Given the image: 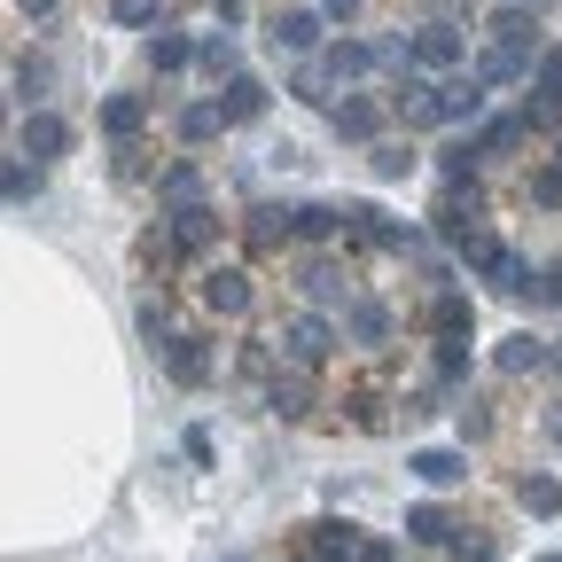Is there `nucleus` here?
<instances>
[{
	"label": "nucleus",
	"mask_w": 562,
	"mask_h": 562,
	"mask_svg": "<svg viewBox=\"0 0 562 562\" xmlns=\"http://www.w3.org/2000/svg\"><path fill=\"white\" fill-rule=\"evenodd\" d=\"M180 297H188L203 321H220V328L258 321V266H250V258H203V266L188 273Z\"/></svg>",
	"instance_id": "obj_1"
},
{
	"label": "nucleus",
	"mask_w": 562,
	"mask_h": 562,
	"mask_svg": "<svg viewBox=\"0 0 562 562\" xmlns=\"http://www.w3.org/2000/svg\"><path fill=\"white\" fill-rule=\"evenodd\" d=\"M453 250V266L469 273V281H484V290L492 297H531V258L516 250V243H501V235H492V227H476V235H461V243H446Z\"/></svg>",
	"instance_id": "obj_2"
},
{
	"label": "nucleus",
	"mask_w": 562,
	"mask_h": 562,
	"mask_svg": "<svg viewBox=\"0 0 562 562\" xmlns=\"http://www.w3.org/2000/svg\"><path fill=\"white\" fill-rule=\"evenodd\" d=\"M336 321H344V344H351V351H368V360H383V351H391V344H406V328H414V313H406V305H391L375 281H360V290L336 305Z\"/></svg>",
	"instance_id": "obj_3"
},
{
	"label": "nucleus",
	"mask_w": 562,
	"mask_h": 562,
	"mask_svg": "<svg viewBox=\"0 0 562 562\" xmlns=\"http://www.w3.org/2000/svg\"><path fill=\"white\" fill-rule=\"evenodd\" d=\"M351 290H360V281H351V250L344 243H297L290 250V297L297 305H344Z\"/></svg>",
	"instance_id": "obj_4"
},
{
	"label": "nucleus",
	"mask_w": 562,
	"mask_h": 562,
	"mask_svg": "<svg viewBox=\"0 0 562 562\" xmlns=\"http://www.w3.org/2000/svg\"><path fill=\"white\" fill-rule=\"evenodd\" d=\"M266 336H273V351L290 368H328L336 351H344V321L328 313V305H297V313H281V321H266Z\"/></svg>",
	"instance_id": "obj_5"
},
{
	"label": "nucleus",
	"mask_w": 562,
	"mask_h": 562,
	"mask_svg": "<svg viewBox=\"0 0 562 562\" xmlns=\"http://www.w3.org/2000/svg\"><path fill=\"white\" fill-rule=\"evenodd\" d=\"M157 360H165L172 391H211V383H220V336H211V321L195 313V321H180V336L157 351Z\"/></svg>",
	"instance_id": "obj_6"
},
{
	"label": "nucleus",
	"mask_w": 562,
	"mask_h": 562,
	"mask_svg": "<svg viewBox=\"0 0 562 562\" xmlns=\"http://www.w3.org/2000/svg\"><path fill=\"white\" fill-rule=\"evenodd\" d=\"M321 375H328V368H290V360H281V368L258 383V406H266L273 422H305V430H313V422H321V406H328Z\"/></svg>",
	"instance_id": "obj_7"
},
{
	"label": "nucleus",
	"mask_w": 562,
	"mask_h": 562,
	"mask_svg": "<svg viewBox=\"0 0 562 562\" xmlns=\"http://www.w3.org/2000/svg\"><path fill=\"white\" fill-rule=\"evenodd\" d=\"M188 273H195V266H188V250H180L172 220L157 211V220L133 235V281H140V290H149V281H157V290H188Z\"/></svg>",
	"instance_id": "obj_8"
},
{
	"label": "nucleus",
	"mask_w": 562,
	"mask_h": 562,
	"mask_svg": "<svg viewBox=\"0 0 562 562\" xmlns=\"http://www.w3.org/2000/svg\"><path fill=\"white\" fill-rule=\"evenodd\" d=\"M484 220H492L484 172H469V180H438V195H430V235H438V243H461V235H476Z\"/></svg>",
	"instance_id": "obj_9"
},
{
	"label": "nucleus",
	"mask_w": 562,
	"mask_h": 562,
	"mask_svg": "<svg viewBox=\"0 0 562 562\" xmlns=\"http://www.w3.org/2000/svg\"><path fill=\"white\" fill-rule=\"evenodd\" d=\"M414 336H430V344H476V297L461 290V281H446V290H422Z\"/></svg>",
	"instance_id": "obj_10"
},
{
	"label": "nucleus",
	"mask_w": 562,
	"mask_h": 562,
	"mask_svg": "<svg viewBox=\"0 0 562 562\" xmlns=\"http://www.w3.org/2000/svg\"><path fill=\"white\" fill-rule=\"evenodd\" d=\"M235 243H243L250 266L290 258V250H297V203H250L243 220H235Z\"/></svg>",
	"instance_id": "obj_11"
},
{
	"label": "nucleus",
	"mask_w": 562,
	"mask_h": 562,
	"mask_svg": "<svg viewBox=\"0 0 562 562\" xmlns=\"http://www.w3.org/2000/svg\"><path fill=\"white\" fill-rule=\"evenodd\" d=\"M406 63L430 70V79H453V70H469L476 55H469V32H461L453 16H430V24L406 32Z\"/></svg>",
	"instance_id": "obj_12"
},
{
	"label": "nucleus",
	"mask_w": 562,
	"mask_h": 562,
	"mask_svg": "<svg viewBox=\"0 0 562 562\" xmlns=\"http://www.w3.org/2000/svg\"><path fill=\"white\" fill-rule=\"evenodd\" d=\"M391 125H398L391 117V94H344V102H328V133L344 140V149H375Z\"/></svg>",
	"instance_id": "obj_13"
},
{
	"label": "nucleus",
	"mask_w": 562,
	"mask_h": 562,
	"mask_svg": "<svg viewBox=\"0 0 562 562\" xmlns=\"http://www.w3.org/2000/svg\"><path fill=\"white\" fill-rule=\"evenodd\" d=\"M165 220H172V235H180V250H188V266H203V258H220L227 243H235V220H227V211L220 203H188V211H165Z\"/></svg>",
	"instance_id": "obj_14"
},
{
	"label": "nucleus",
	"mask_w": 562,
	"mask_h": 562,
	"mask_svg": "<svg viewBox=\"0 0 562 562\" xmlns=\"http://www.w3.org/2000/svg\"><path fill=\"white\" fill-rule=\"evenodd\" d=\"M266 40H273V55H321L328 47V16L305 9V0H290V9L266 16Z\"/></svg>",
	"instance_id": "obj_15"
},
{
	"label": "nucleus",
	"mask_w": 562,
	"mask_h": 562,
	"mask_svg": "<svg viewBox=\"0 0 562 562\" xmlns=\"http://www.w3.org/2000/svg\"><path fill=\"white\" fill-rule=\"evenodd\" d=\"M484 47H508V55H547V32H539V16L524 9V0H501V9L484 16Z\"/></svg>",
	"instance_id": "obj_16"
},
{
	"label": "nucleus",
	"mask_w": 562,
	"mask_h": 562,
	"mask_svg": "<svg viewBox=\"0 0 562 562\" xmlns=\"http://www.w3.org/2000/svg\"><path fill=\"white\" fill-rule=\"evenodd\" d=\"M321 70L336 87H360V79H375V70H391V55H383V40H328L321 47Z\"/></svg>",
	"instance_id": "obj_17"
},
{
	"label": "nucleus",
	"mask_w": 562,
	"mask_h": 562,
	"mask_svg": "<svg viewBox=\"0 0 562 562\" xmlns=\"http://www.w3.org/2000/svg\"><path fill=\"white\" fill-rule=\"evenodd\" d=\"M297 547H305V554H321V562H360L368 531L351 524V516H313V524H297Z\"/></svg>",
	"instance_id": "obj_18"
},
{
	"label": "nucleus",
	"mask_w": 562,
	"mask_h": 562,
	"mask_svg": "<svg viewBox=\"0 0 562 562\" xmlns=\"http://www.w3.org/2000/svg\"><path fill=\"white\" fill-rule=\"evenodd\" d=\"M70 117L63 110H24V125H16V149L24 157H40V165H55V157H70Z\"/></svg>",
	"instance_id": "obj_19"
},
{
	"label": "nucleus",
	"mask_w": 562,
	"mask_h": 562,
	"mask_svg": "<svg viewBox=\"0 0 562 562\" xmlns=\"http://www.w3.org/2000/svg\"><path fill=\"white\" fill-rule=\"evenodd\" d=\"M149 195H157V211H188V203H203L211 188H203V165H195V157H165V172L149 180Z\"/></svg>",
	"instance_id": "obj_20"
},
{
	"label": "nucleus",
	"mask_w": 562,
	"mask_h": 562,
	"mask_svg": "<svg viewBox=\"0 0 562 562\" xmlns=\"http://www.w3.org/2000/svg\"><path fill=\"white\" fill-rule=\"evenodd\" d=\"M476 149H484V172H492V165H508L516 149H531V125H524V110L476 117Z\"/></svg>",
	"instance_id": "obj_21"
},
{
	"label": "nucleus",
	"mask_w": 562,
	"mask_h": 562,
	"mask_svg": "<svg viewBox=\"0 0 562 562\" xmlns=\"http://www.w3.org/2000/svg\"><path fill=\"white\" fill-rule=\"evenodd\" d=\"M406 469L430 484V492H453V484H469V446H414Z\"/></svg>",
	"instance_id": "obj_22"
},
{
	"label": "nucleus",
	"mask_w": 562,
	"mask_h": 562,
	"mask_svg": "<svg viewBox=\"0 0 562 562\" xmlns=\"http://www.w3.org/2000/svg\"><path fill=\"white\" fill-rule=\"evenodd\" d=\"M492 375H501V383H524V375H547V336H531V328H516V336H501V351H492Z\"/></svg>",
	"instance_id": "obj_23"
},
{
	"label": "nucleus",
	"mask_w": 562,
	"mask_h": 562,
	"mask_svg": "<svg viewBox=\"0 0 562 562\" xmlns=\"http://www.w3.org/2000/svg\"><path fill=\"white\" fill-rule=\"evenodd\" d=\"M165 172V157L149 149V133H133V140H110V180L117 188H149Z\"/></svg>",
	"instance_id": "obj_24"
},
{
	"label": "nucleus",
	"mask_w": 562,
	"mask_h": 562,
	"mask_svg": "<svg viewBox=\"0 0 562 562\" xmlns=\"http://www.w3.org/2000/svg\"><path fill=\"white\" fill-rule=\"evenodd\" d=\"M211 102H220L227 125H258V117H266V79H258V70H235V79L211 94Z\"/></svg>",
	"instance_id": "obj_25"
},
{
	"label": "nucleus",
	"mask_w": 562,
	"mask_h": 562,
	"mask_svg": "<svg viewBox=\"0 0 562 562\" xmlns=\"http://www.w3.org/2000/svg\"><path fill=\"white\" fill-rule=\"evenodd\" d=\"M0 195H9V211H32V203H40V195H47V165H40V157H24V149H16V157H9V165H0Z\"/></svg>",
	"instance_id": "obj_26"
},
{
	"label": "nucleus",
	"mask_w": 562,
	"mask_h": 562,
	"mask_svg": "<svg viewBox=\"0 0 562 562\" xmlns=\"http://www.w3.org/2000/svg\"><path fill=\"white\" fill-rule=\"evenodd\" d=\"M220 133H227L220 102H180V110H172V140H180V149H211Z\"/></svg>",
	"instance_id": "obj_27"
},
{
	"label": "nucleus",
	"mask_w": 562,
	"mask_h": 562,
	"mask_svg": "<svg viewBox=\"0 0 562 562\" xmlns=\"http://www.w3.org/2000/svg\"><path fill=\"white\" fill-rule=\"evenodd\" d=\"M133 328H140V336H149V344L165 351V344L180 336V313H172V290H140V297H133Z\"/></svg>",
	"instance_id": "obj_28"
},
{
	"label": "nucleus",
	"mask_w": 562,
	"mask_h": 562,
	"mask_svg": "<svg viewBox=\"0 0 562 562\" xmlns=\"http://www.w3.org/2000/svg\"><path fill=\"white\" fill-rule=\"evenodd\" d=\"M195 70H203V79H211V87H227V79H235V70H243V47H235V32H227V24L195 40Z\"/></svg>",
	"instance_id": "obj_29"
},
{
	"label": "nucleus",
	"mask_w": 562,
	"mask_h": 562,
	"mask_svg": "<svg viewBox=\"0 0 562 562\" xmlns=\"http://www.w3.org/2000/svg\"><path fill=\"white\" fill-rule=\"evenodd\" d=\"M140 55H149L157 79H180V70H195V40H188V32H172V24H157Z\"/></svg>",
	"instance_id": "obj_30"
},
{
	"label": "nucleus",
	"mask_w": 562,
	"mask_h": 562,
	"mask_svg": "<svg viewBox=\"0 0 562 562\" xmlns=\"http://www.w3.org/2000/svg\"><path fill=\"white\" fill-rule=\"evenodd\" d=\"M469 70H476L484 87H531V70H539V63H531V55H508V47H476Z\"/></svg>",
	"instance_id": "obj_31"
},
{
	"label": "nucleus",
	"mask_w": 562,
	"mask_h": 562,
	"mask_svg": "<svg viewBox=\"0 0 562 562\" xmlns=\"http://www.w3.org/2000/svg\"><path fill=\"white\" fill-rule=\"evenodd\" d=\"M484 102H492V87L476 79V70H453V79H446V125H476Z\"/></svg>",
	"instance_id": "obj_32"
},
{
	"label": "nucleus",
	"mask_w": 562,
	"mask_h": 562,
	"mask_svg": "<svg viewBox=\"0 0 562 562\" xmlns=\"http://www.w3.org/2000/svg\"><path fill=\"white\" fill-rule=\"evenodd\" d=\"M47 87H55V63H47V55H32V47H24V55H16V63H9V94H16V102H32V110H47V102H40V94H47Z\"/></svg>",
	"instance_id": "obj_33"
},
{
	"label": "nucleus",
	"mask_w": 562,
	"mask_h": 562,
	"mask_svg": "<svg viewBox=\"0 0 562 562\" xmlns=\"http://www.w3.org/2000/svg\"><path fill=\"white\" fill-rule=\"evenodd\" d=\"M453 524H461V516H453L446 501H414V508H406V539H414V547H446Z\"/></svg>",
	"instance_id": "obj_34"
},
{
	"label": "nucleus",
	"mask_w": 562,
	"mask_h": 562,
	"mask_svg": "<svg viewBox=\"0 0 562 562\" xmlns=\"http://www.w3.org/2000/svg\"><path fill=\"white\" fill-rule=\"evenodd\" d=\"M102 133H110V140L149 133V94H102Z\"/></svg>",
	"instance_id": "obj_35"
},
{
	"label": "nucleus",
	"mask_w": 562,
	"mask_h": 562,
	"mask_svg": "<svg viewBox=\"0 0 562 562\" xmlns=\"http://www.w3.org/2000/svg\"><path fill=\"white\" fill-rule=\"evenodd\" d=\"M414 165H422V149H414V133H383L375 149H368V172H375V180H406Z\"/></svg>",
	"instance_id": "obj_36"
},
{
	"label": "nucleus",
	"mask_w": 562,
	"mask_h": 562,
	"mask_svg": "<svg viewBox=\"0 0 562 562\" xmlns=\"http://www.w3.org/2000/svg\"><path fill=\"white\" fill-rule=\"evenodd\" d=\"M446 562H501V531L492 524H453V539H446Z\"/></svg>",
	"instance_id": "obj_37"
},
{
	"label": "nucleus",
	"mask_w": 562,
	"mask_h": 562,
	"mask_svg": "<svg viewBox=\"0 0 562 562\" xmlns=\"http://www.w3.org/2000/svg\"><path fill=\"white\" fill-rule=\"evenodd\" d=\"M524 203L531 211H562V157H531L524 165Z\"/></svg>",
	"instance_id": "obj_38"
},
{
	"label": "nucleus",
	"mask_w": 562,
	"mask_h": 562,
	"mask_svg": "<svg viewBox=\"0 0 562 562\" xmlns=\"http://www.w3.org/2000/svg\"><path fill=\"white\" fill-rule=\"evenodd\" d=\"M516 508H524V516H562V476H554V469L516 476Z\"/></svg>",
	"instance_id": "obj_39"
},
{
	"label": "nucleus",
	"mask_w": 562,
	"mask_h": 562,
	"mask_svg": "<svg viewBox=\"0 0 562 562\" xmlns=\"http://www.w3.org/2000/svg\"><path fill=\"white\" fill-rule=\"evenodd\" d=\"M297 243H344V203H297Z\"/></svg>",
	"instance_id": "obj_40"
},
{
	"label": "nucleus",
	"mask_w": 562,
	"mask_h": 562,
	"mask_svg": "<svg viewBox=\"0 0 562 562\" xmlns=\"http://www.w3.org/2000/svg\"><path fill=\"white\" fill-rule=\"evenodd\" d=\"M328 70H321V55H297V70H290V102H313V110H328Z\"/></svg>",
	"instance_id": "obj_41"
},
{
	"label": "nucleus",
	"mask_w": 562,
	"mask_h": 562,
	"mask_svg": "<svg viewBox=\"0 0 562 562\" xmlns=\"http://www.w3.org/2000/svg\"><path fill=\"white\" fill-rule=\"evenodd\" d=\"M469 172H484V149H476V133H453L438 149V180H469Z\"/></svg>",
	"instance_id": "obj_42"
},
{
	"label": "nucleus",
	"mask_w": 562,
	"mask_h": 562,
	"mask_svg": "<svg viewBox=\"0 0 562 562\" xmlns=\"http://www.w3.org/2000/svg\"><path fill=\"white\" fill-rule=\"evenodd\" d=\"M110 24H125V32H157V24H172V9H165V0H110Z\"/></svg>",
	"instance_id": "obj_43"
},
{
	"label": "nucleus",
	"mask_w": 562,
	"mask_h": 562,
	"mask_svg": "<svg viewBox=\"0 0 562 562\" xmlns=\"http://www.w3.org/2000/svg\"><path fill=\"white\" fill-rule=\"evenodd\" d=\"M501 438V414H492V398H461V446H492Z\"/></svg>",
	"instance_id": "obj_44"
},
{
	"label": "nucleus",
	"mask_w": 562,
	"mask_h": 562,
	"mask_svg": "<svg viewBox=\"0 0 562 562\" xmlns=\"http://www.w3.org/2000/svg\"><path fill=\"white\" fill-rule=\"evenodd\" d=\"M516 110H524V125H531V140H554V133H562V102H554V94H524Z\"/></svg>",
	"instance_id": "obj_45"
},
{
	"label": "nucleus",
	"mask_w": 562,
	"mask_h": 562,
	"mask_svg": "<svg viewBox=\"0 0 562 562\" xmlns=\"http://www.w3.org/2000/svg\"><path fill=\"white\" fill-rule=\"evenodd\" d=\"M531 94H554V102H562V47H547V55H539V70H531Z\"/></svg>",
	"instance_id": "obj_46"
},
{
	"label": "nucleus",
	"mask_w": 562,
	"mask_h": 562,
	"mask_svg": "<svg viewBox=\"0 0 562 562\" xmlns=\"http://www.w3.org/2000/svg\"><path fill=\"white\" fill-rule=\"evenodd\" d=\"M313 9H321L328 24H360V16H368V0H313Z\"/></svg>",
	"instance_id": "obj_47"
},
{
	"label": "nucleus",
	"mask_w": 562,
	"mask_h": 562,
	"mask_svg": "<svg viewBox=\"0 0 562 562\" xmlns=\"http://www.w3.org/2000/svg\"><path fill=\"white\" fill-rule=\"evenodd\" d=\"M539 438H547V446H554V453H562V391H554V398H547V406H539Z\"/></svg>",
	"instance_id": "obj_48"
},
{
	"label": "nucleus",
	"mask_w": 562,
	"mask_h": 562,
	"mask_svg": "<svg viewBox=\"0 0 562 562\" xmlns=\"http://www.w3.org/2000/svg\"><path fill=\"white\" fill-rule=\"evenodd\" d=\"M180 453H188L195 469H211V430H188V438H180Z\"/></svg>",
	"instance_id": "obj_49"
},
{
	"label": "nucleus",
	"mask_w": 562,
	"mask_h": 562,
	"mask_svg": "<svg viewBox=\"0 0 562 562\" xmlns=\"http://www.w3.org/2000/svg\"><path fill=\"white\" fill-rule=\"evenodd\" d=\"M360 562H398V547H391V539H375V531H368V547H360Z\"/></svg>",
	"instance_id": "obj_50"
},
{
	"label": "nucleus",
	"mask_w": 562,
	"mask_h": 562,
	"mask_svg": "<svg viewBox=\"0 0 562 562\" xmlns=\"http://www.w3.org/2000/svg\"><path fill=\"white\" fill-rule=\"evenodd\" d=\"M16 16H55V0H16Z\"/></svg>",
	"instance_id": "obj_51"
},
{
	"label": "nucleus",
	"mask_w": 562,
	"mask_h": 562,
	"mask_svg": "<svg viewBox=\"0 0 562 562\" xmlns=\"http://www.w3.org/2000/svg\"><path fill=\"white\" fill-rule=\"evenodd\" d=\"M547 383H562V344H547Z\"/></svg>",
	"instance_id": "obj_52"
},
{
	"label": "nucleus",
	"mask_w": 562,
	"mask_h": 562,
	"mask_svg": "<svg viewBox=\"0 0 562 562\" xmlns=\"http://www.w3.org/2000/svg\"><path fill=\"white\" fill-rule=\"evenodd\" d=\"M281 562H321V554H305V547H290V554H281Z\"/></svg>",
	"instance_id": "obj_53"
},
{
	"label": "nucleus",
	"mask_w": 562,
	"mask_h": 562,
	"mask_svg": "<svg viewBox=\"0 0 562 562\" xmlns=\"http://www.w3.org/2000/svg\"><path fill=\"white\" fill-rule=\"evenodd\" d=\"M547 149H554V157H562V133H554V140H547Z\"/></svg>",
	"instance_id": "obj_54"
},
{
	"label": "nucleus",
	"mask_w": 562,
	"mask_h": 562,
	"mask_svg": "<svg viewBox=\"0 0 562 562\" xmlns=\"http://www.w3.org/2000/svg\"><path fill=\"white\" fill-rule=\"evenodd\" d=\"M539 562H562V554H539Z\"/></svg>",
	"instance_id": "obj_55"
},
{
	"label": "nucleus",
	"mask_w": 562,
	"mask_h": 562,
	"mask_svg": "<svg viewBox=\"0 0 562 562\" xmlns=\"http://www.w3.org/2000/svg\"><path fill=\"white\" fill-rule=\"evenodd\" d=\"M227 562H243V554H227Z\"/></svg>",
	"instance_id": "obj_56"
}]
</instances>
